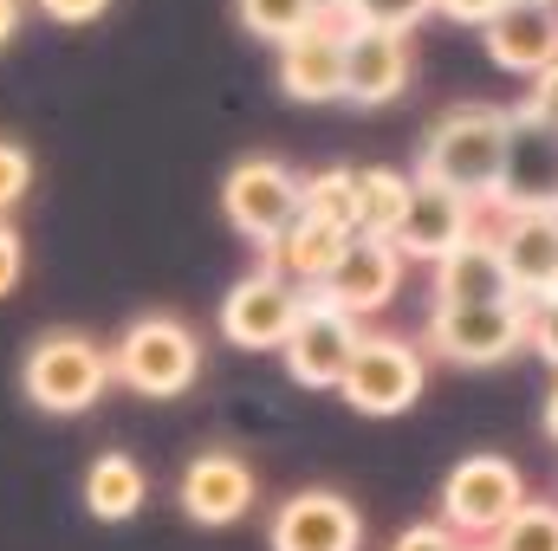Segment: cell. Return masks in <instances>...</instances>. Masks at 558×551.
<instances>
[{
  "label": "cell",
  "instance_id": "obj_25",
  "mask_svg": "<svg viewBox=\"0 0 558 551\" xmlns=\"http://www.w3.org/2000/svg\"><path fill=\"white\" fill-rule=\"evenodd\" d=\"M494 551H558V500H533L526 493V506L487 539Z\"/></svg>",
  "mask_w": 558,
  "mask_h": 551
},
{
  "label": "cell",
  "instance_id": "obj_37",
  "mask_svg": "<svg viewBox=\"0 0 558 551\" xmlns=\"http://www.w3.org/2000/svg\"><path fill=\"white\" fill-rule=\"evenodd\" d=\"M468 551H494V546H468Z\"/></svg>",
  "mask_w": 558,
  "mask_h": 551
},
{
  "label": "cell",
  "instance_id": "obj_10",
  "mask_svg": "<svg viewBox=\"0 0 558 551\" xmlns=\"http://www.w3.org/2000/svg\"><path fill=\"white\" fill-rule=\"evenodd\" d=\"M416 78V46L410 33L397 26H364V20H344V105H397Z\"/></svg>",
  "mask_w": 558,
  "mask_h": 551
},
{
  "label": "cell",
  "instance_id": "obj_35",
  "mask_svg": "<svg viewBox=\"0 0 558 551\" xmlns=\"http://www.w3.org/2000/svg\"><path fill=\"white\" fill-rule=\"evenodd\" d=\"M539 428H546V441L558 448V383L546 390V409H539Z\"/></svg>",
  "mask_w": 558,
  "mask_h": 551
},
{
  "label": "cell",
  "instance_id": "obj_3",
  "mask_svg": "<svg viewBox=\"0 0 558 551\" xmlns=\"http://www.w3.org/2000/svg\"><path fill=\"white\" fill-rule=\"evenodd\" d=\"M111 383V344H98L92 331H46L20 364V390L39 415H85Z\"/></svg>",
  "mask_w": 558,
  "mask_h": 551
},
{
  "label": "cell",
  "instance_id": "obj_16",
  "mask_svg": "<svg viewBox=\"0 0 558 551\" xmlns=\"http://www.w3.org/2000/svg\"><path fill=\"white\" fill-rule=\"evenodd\" d=\"M494 208H558V131L539 124L526 105H513V131H507V175ZM487 208V215H494Z\"/></svg>",
  "mask_w": 558,
  "mask_h": 551
},
{
  "label": "cell",
  "instance_id": "obj_30",
  "mask_svg": "<svg viewBox=\"0 0 558 551\" xmlns=\"http://www.w3.org/2000/svg\"><path fill=\"white\" fill-rule=\"evenodd\" d=\"M33 7H39L52 26H92V20H98L111 0H33Z\"/></svg>",
  "mask_w": 558,
  "mask_h": 551
},
{
  "label": "cell",
  "instance_id": "obj_31",
  "mask_svg": "<svg viewBox=\"0 0 558 551\" xmlns=\"http://www.w3.org/2000/svg\"><path fill=\"white\" fill-rule=\"evenodd\" d=\"M520 105H526V111H533L539 124H553V131H558V65H546V72L533 78V91H526Z\"/></svg>",
  "mask_w": 558,
  "mask_h": 551
},
{
  "label": "cell",
  "instance_id": "obj_14",
  "mask_svg": "<svg viewBox=\"0 0 558 551\" xmlns=\"http://www.w3.org/2000/svg\"><path fill=\"white\" fill-rule=\"evenodd\" d=\"M487 234L520 298L558 292V208H494Z\"/></svg>",
  "mask_w": 558,
  "mask_h": 551
},
{
  "label": "cell",
  "instance_id": "obj_19",
  "mask_svg": "<svg viewBox=\"0 0 558 551\" xmlns=\"http://www.w3.org/2000/svg\"><path fill=\"white\" fill-rule=\"evenodd\" d=\"M428 273H435V305H487V298H520V292H513V279H507V267H500V247H494L487 221H481L461 247H448Z\"/></svg>",
  "mask_w": 558,
  "mask_h": 551
},
{
  "label": "cell",
  "instance_id": "obj_34",
  "mask_svg": "<svg viewBox=\"0 0 558 551\" xmlns=\"http://www.w3.org/2000/svg\"><path fill=\"white\" fill-rule=\"evenodd\" d=\"M20 13H26V7H20V0H0V46H7V39H13V33H20Z\"/></svg>",
  "mask_w": 558,
  "mask_h": 551
},
{
  "label": "cell",
  "instance_id": "obj_32",
  "mask_svg": "<svg viewBox=\"0 0 558 551\" xmlns=\"http://www.w3.org/2000/svg\"><path fill=\"white\" fill-rule=\"evenodd\" d=\"M20 273H26V247H20V234L0 221V298L20 285Z\"/></svg>",
  "mask_w": 558,
  "mask_h": 551
},
{
  "label": "cell",
  "instance_id": "obj_8",
  "mask_svg": "<svg viewBox=\"0 0 558 551\" xmlns=\"http://www.w3.org/2000/svg\"><path fill=\"white\" fill-rule=\"evenodd\" d=\"M357 338H364V318H351L325 292H305V305H299V318H292V331L279 344V364H286V377L299 390H338Z\"/></svg>",
  "mask_w": 558,
  "mask_h": 551
},
{
  "label": "cell",
  "instance_id": "obj_7",
  "mask_svg": "<svg viewBox=\"0 0 558 551\" xmlns=\"http://www.w3.org/2000/svg\"><path fill=\"white\" fill-rule=\"evenodd\" d=\"M299 208H305V175L279 156H241L221 182V215L247 247L279 241L299 221Z\"/></svg>",
  "mask_w": 558,
  "mask_h": 551
},
{
  "label": "cell",
  "instance_id": "obj_21",
  "mask_svg": "<svg viewBox=\"0 0 558 551\" xmlns=\"http://www.w3.org/2000/svg\"><path fill=\"white\" fill-rule=\"evenodd\" d=\"M143 500H149V480H143V467L124 448H111V454H98V461L85 467V513H92V519L124 526V519L143 513Z\"/></svg>",
  "mask_w": 558,
  "mask_h": 551
},
{
  "label": "cell",
  "instance_id": "obj_6",
  "mask_svg": "<svg viewBox=\"0 0 558 551\" xmlns=\"http://www.w3.org/2000/svg\"><path fill=\"white\" fill-rule=\"evenodd\" d=\"M520 506H526V474H520V461H507V454H468V461L448 467L435 519L454 526L468 546H487Z\"/></svg>",
  "mask_w": 558,
  "mask_h": 551
},
{
  "label": "cell",
  "instance_id": "obj_33",
  "mask_svg": "<svg viewBox=\"0 0 558 551\" xmlns=\"http://www.w3.org/2000/svg\"><path fill=\"white\" fill-rule=\"evenodd\" d=\"M500 7H513V0H435V13H441V20H461V26H481V20L500 13Z\"/></svg>",
  "mask_w": 558,
  "mask_h": 551
},
{
  "label": "cell",
  "instance_id": "obj_17",
  "mask_svg": "<svg viewBox=\"0 0 558 551\" xmlns=\"http://www.w3.org/2000/svg\"><path fill=\"white\" fill-rule=\"evenodd\" d=\"M487 59L513 78H539L546 65H558V0H513L500 13L481 20Z\"/></svg>",
  "mask_w": 558,
  "mask_h": 551
},
{
  "label": "cell",
  "instance_id": "obj_29",
  "mask_svg": "<svg viewBox=\"0 0 558 551\" xmlns=\"http://www.w3.org/2000/svg\"><path fill=\"white\" fill-rule=\"evenodd\" d=\"M390 551H468V539L454 532V526H441V519H416V526H403Z\"/></svg>",
  "mask_w": 558,
  "mask_h": 551
},
{
  "label": "cell",
  "instance_id": "obj_4",
  "mask_svg": "<svg viewBox=\"0 0 558 551\" xmlns=\"http://www.w3.org/2000/svg\"><path fill=\"white\" fill-rule=\"evenodd\" d=\"M422 351L454 370H494L526 351V298H487V305H428Z\"/></svg>",
  "mask_w": 558,
  "mask_h": 551
},
{
  "label": "cell",
  "instance_id": "obj_28",
  "mask_svg": "<svg viewBox=\"0 0 558 551\" xmlns=\"http://www.w3.org/2000/svg\"><path fill=\"white\" fill-rule=\"evenodd\" d=\"M526 351H539V357L558 370V292L526 298Z\"/></svg>",
  "mask_w": 558,
  "mask_h": 551
},
{
  "label": "cell",
  "instance_id": "obj_18",
  "mask_svg": "<svg viewBox=\"0 0 558 551\" xmlns=\"http://www.w3.org/2000/svg\"><path fill=\"white\" fill-rule=\"evenodd\" d=\"M279 91L292 105H338L344 98V20H312L279 46Z\"/></svg>",
  "mask_w": 558,
  "mask_h": 551
},
{
  "label": "cell",
  "instance_id": "obj_23",
  "mask_svg": "<svg viewBox=\"0 0 558 551\" xmlns=\"http://www.w3.org/2000/svg\"><path fill=\"white\" fill-rule=\"evenodd\" d=\"M305 215L331 221L338 234H357V169H344V162L312 169L305 175Z\"/></svg>",
  "mask_w": 558,
  "mask_h": 551
},
{
  "label": "cell",
  "instance_id": "obj_20",
  "mask_svg": "<svg viewBox=\"0 0 558 551\" xmlns=\"http://www.w3.org/2000/svg\"><path fill=\"white\" fill-rule=\"evenodd\" d=\"M351 234H338L331 221H318V215H305L299 208V221L279 234V241H267L260 247V267H274V273H286L292 285H318V279L331 273V260H338V247H344Z\"/></svg>",
  "mask_w": 558,
  "mask_h": 551
},
{
  "label": "cell",
  "instance_id": "obj_15",
  "mask_svg": "<svg viewBox=\"0 0 558 551\" xmlns=\"http://www.w3.org/2000/svg\"><path fill=\"white\" fill-rule=\"evenodd\" d=\"M267 546L274 551H364V513L344 493H331V487H305V493L279 500Z\"/></svg>",
  "mask_w": 558,
  "mask_h": 551
},
{
  "label": "cell",
  "instance_id": "obj_36",
  "mask_svg": "<svg viewBox=\"0 0 558 551\" xmlns=\"http://www.w3.org/2000/svg\"><path fill=\"white\" fill-rule=\"evenodd\" d=\"M318 7V20H351V0H312Z\"/></svg>",
  "mask_w": 558,
  "mask_h": 551
},
{
  "label": "cell",
  "instance_id": "obj_1",
  "mask_svg": "<svg viewBox=\"0 0 558 551\" xmlns=\"http://www.w3.org/2000/svg\"><path fill=\"white\" fill-rule=\"evenodd\" d=\"M507 131H513L507 105H454V111H441L416 149V182H441V188L494 208L500 175H507Z\"/></svg>",
  "mask_w": 558,
  "mask_h": 551
},
{
  "label": "cell",
  "instance_id": "obj_24",
  "mask_svg": "<svg viewBox=\"0 0 558 551\" xmlns=\"http://www.w3.org/2000/svg\"><path fill=\"white\" fill-rule=\"evenodd\" d=\"M234 20H241L254 39L286 46L292 33H305V26L318 20V7H312V0H234Z\"/></svg>",
  "mask_w": 558,
  "mask_h": 551
},
{
  "label": "cell",
  "instance_id": "obj_27",
  "mask_svg": "<svg viewBox=\"0 0 558 551\" xmlns=\"http://www.w3.org/2000/svg\"><path fill=\"white\" fill-rule=\"evenodd\" d=\"M428 13H435V0H351V20H364V26H397V33H416Z\"/></svg>",
  "mask_w": 558,
  "mask_h": 551
},
{
  "label": "cell",
  "instance_id": "obj_22",
  "mask_svg": "<svg viewBox=\"0 0 558 551\" xmlns=\"http://www.w3.org/2000/svg\"><path fill=\"white\" fill-rule=\"evenodd\" d=\"M410 188H416V175H403V169H384V162L357 169V234H390L403 221Z\"/></svg>",
  "mask_w": 558,
  "mask_h": 551
},
{
  "label": "cell",
  "instance_id": "obj_13",
  "mask_svg": "<svg viewBox=\"0 0 558 551\" xmlns=\"http://www.w3.org/2000/svg\"><path fill=\"white\" fill-rule=\"evenodd\" d=\"M481 221H487L481 201H468V195H454V188H441V182H416L410 201H403V221L390 228V241H397L403 260L435 267V260H441L448 247H461Z\"/></svg>",
  "mask_w": 558,
  "mask_h": 551
},
{
  "label": "cell",
  "instance_id": "obj_11",
  "mask_svg": "<svg viewBox=\"0 0 558 551\" xmlns=\"http://www.w3.org/2000/svg\"><path fill=\"white\" fill-rule=\"evenodd\" d=\"M299 305H305V285H292L274 267H254V273L234 279L228 298H221V338L234 351H279L292 318H299Z\"/></svg>",
  "mask_w": 558,
  "mask_h": 551
},
{
  "label": "cell",
  "instance_id": "obj_5",
  "mask_svg": "<svg viewBox=\"0 0 558 551\" xmlns=\"http://www.w3.org/2000/svg\"><path fill=\"white\" fill-rule=\"evenodd\" d=\"M428 390V351L416 338H397V331H364L344 377H338V396L357 415L384 421V415H410Z\"/></svg>",
  "mask_w": 558,
  "mask_h": 551
},
{
  "label": "cell",
  "instance_id": "obj_2",
  "mask_svg": "<svg viewBox=\"0 0 558 551\" xmlns=\"http://www.w3.org/2000/svg\"><path fill=\"white\" fill-rule=\"evenodd\" d=\"M111 377L131 390V396H149V403H175L202 383V338L189 318L175 311H143L124 325V338L111 344Z\"/></svg>",
  "mask_w": 558,
  "mask_h": 551
},
{
  "label": "cell",
  "instance_id": "obj_9",
  "mask_svg": "<svg viewBox=\"0 0 558 551\" xmlns=\"http://www.w3.org/2000/svg\"><path fill=\"white\" fill-rule=\"evenodd\" d=\"M403 273H410V260L397 254L390 234H351V241L338 247L331 273L318 279L312 292H325V298L344 305L351 318H377V311H390V305L403 298Z\"/></svg>",
  "mask_w": 558,
  "mask_h": 551
},
{
  "label": "cell",
  "instance_id": "obj_12",
  "mask_svg": "<svg viewBox=\"0 0 558 551\" xmlns=\"http://www.w3.org/2000/svg\"><path fill=\"white\" fill-rule=\"evenodd\" d=\"M254 500H260V474H254L234 448H202V454L182 467V480H175V506H182L195 526H208V532L241 526V519L254 513Z\"/></svg>",
  "mask_w": 558,
  "mask_h": 551
},
{
  "label": "cell",
  "instance_id": "obj_26",
  "mask_svg": "<svg viewBox=\"0 0 558 551\" xmlns=\"http://www.w3.org/2000/svg\"><path fill=\"white\" fill-rule=\"evenodd\" d=\"M26 188H33V149L13 137H0V221L26 201Z\"/></svg>",
  "mask_w": 558,
  "mask_h": 551
}]
</instances>
